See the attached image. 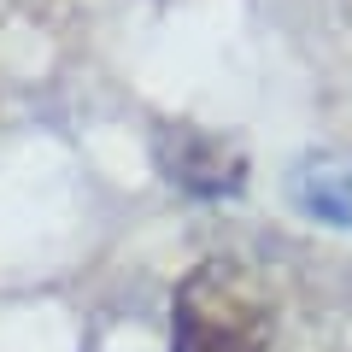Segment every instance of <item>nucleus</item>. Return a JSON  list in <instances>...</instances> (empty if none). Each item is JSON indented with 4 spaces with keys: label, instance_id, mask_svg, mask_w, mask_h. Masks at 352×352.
Listing matches in <instances>:
<instances>
[{
    "label": "nucleus",
    "instance_id": "nucleus-1",
    "mask_svg": "<svg viewBox=\"0 0 352 352\" xmlns=\"http://www.w3.org/2000/svg\"><path fill=\"white\" fill-rule=\"evenodd\" d=\"M276 311L270 294L235 258H206L176 282L170 352H270Z\"/></svg>",
    "mask_w": 352,
    "mask_h": 352
},
{
    "label": "nucleus",
    "instance_id": "nucleus-3",
    "mask_svg": "<svg viewBox=\"0 0 352 352\" xmlns=\"http://www.w3.org/2000/svg\"><path fill=\"white\" fill-rule=\"evenodd\" d=\"M288 194H294V206H300L305 217L352 229V147L305 153V159L288 170Z\"/></svg>",
    "mask_w": 352,
    "mask_h": 352
},
{
    "label": "nucleus",
    "instance_id": "nucleus-2",
    "mask_svg": "<svg viewBox=\"0 0 352 352\" xmlns=\"http://www.w3.org/2000/svg\"><path fill=\"white\" fill-rule=\"evenodd\" d=\"M159 170L170 176V188L217 200V194H235L241 176H247V153L241 141L212 135V129H164L159 135Z\"/></svg>",
    "mask_w": 352,
    "mask_h": 352
}]
</instances>
